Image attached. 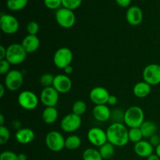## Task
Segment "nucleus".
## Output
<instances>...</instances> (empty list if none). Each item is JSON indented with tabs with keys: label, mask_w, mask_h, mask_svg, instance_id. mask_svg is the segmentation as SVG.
<instances>
[{
	"label": "nucleus",
	"mask_w": 160,
	"mask_h": 160,
	"mask_svg": "<svg viewBox=\"0 0 160 160\" xmlns=\"http://www.w3.org/2000/svg\"><path fill=\"white\" fill-rule=\"evenodd\" d=\"M107 140L114 146H125L129 142L128 130L123 123H112L106 130Z\"/></svg>",
	"instance_id": "obj_1"
},
{
	"label": "nucleus",
	"mask_w": 160,
	"mask_h": 160,
	"mask_svg": "<svg viewBox=\"0 0 160 160\" xmlns=\"http://www.w3.org/2000/svg\"><path fill=\"white\" fill-rule=\"evenodd\" d=\"M145 122V113L139 106H133L125 111L124 123L130 128H140Z\"/></svg>",
	"instance_id": "obj_2"
},
{
	"label": "nucleus",
	"mask_w": 160,
	"mask_h": 160,
	"mask_svg": "<svg viewBox=\"0 0 160 160\" xmlns=\"http://www.w3.org/2000/svg\"><path fill=\"white\" fill-rule=\"evenodd\" d=\"M27 54L21 44L12 43L6 48V59L11 65H19L26 59Z\"/></svg>",
	"instance_id": "obj_3"
},
{
	"label": "nucleus",
	"mask_w": 160,
	"mask_h": 160,
	"mask_svg": "<svg viewBox=\"0 0 160 160\" xmlns=\"http://www.w3.org/2000/svg\"><path fill=\"white\" fill-rule=\"evenodd\" d=\"M56 20L58 24L62 28H71L76 23V16L73 10L61 7L57 9L55 14Z\"/></svg>",
	"instance_id": "obj_4"
},
{
	"label": "nucleus",
	"mask_w": 160,
	"mask_h": 160,
	"mask_svg": "<svg viewBox=\"0 0 160 160\" xmlns=\"http://www.w3.org/2000/svg\"><path fill=\"white\" fill-rule=\"evenodd\" d=\"M66 139L61 133L56 131H49L45 136V145L52 152H58L65 148Z\"/></svg>",
	"instance_id": "obj_5"
},
{
	"label": "nucleus",
	"mask_w": 160,
	"mask_h": 160,
	"mask_svg": "<svg viewBox=\"0 0 160 160\" xmlns=\"http://www.w3.org/2000/svg\"><path fill=\"white\" fill-rule=\"evenodd\" d=\"M73 60V52L67 47L58 48L53 56V63L57 68L65 69L71 65Z\"/></svg>",
	"instance_id": "obj_6"
},
{
	"label": "nucleus",
	"mask_w": 160,
	"mask_h": 160,
	"mask_svg": "<svg viewBox=\"0 0 160 160\" xmlns=\"http://www.w3.org/2000/svg\"><path fill=\"white\" fill-rule=\"evenodd\" d=\"M39 99L37 95L31 91L26 90L20 92L17 98L19 105L26 110H34L38 107Z\"/></svg>",
	"instance_id": "obj_7"
},
{
	"label": "nucleus",
	"mask_w": 160,
	"mask_h": 160,
	"mask_svg": "<svg viewBox=\"0 0 160 160\" xmlns=\"http://www.w3.org/2000/svg\"><path fill=\"white\" fill-rule=\"evenodd\" d=\"M23 82V73L17 70H12L6 74L4 85L8 90L16 92L21 88Z\"/></svg>",
	"instance_id": "obj_8"
},
{
	"label": "nucleus",
	"mask_w": 160,
	"mask_h": 160,
	"mask_svg": "<svg viewBox=\"0 0 160 160\" xmlns=\"http://www.w3.org/2000/svg\"><path fill=\"white\" fill-rule=\"evenodd\" d=\"M20 23L14 16L2 14L0 17V28L4 34H13L18 31Z\"/></svg>",
	"instance_id": "obj_9"
},
{
	"label": "nucleus",
	"mask_w": 160,
	"mask_h": 160,
	"mask_svg": "<svg viewBox=\"0 0 160 160\" xmlns=\"http://www.w3.org/2000/svg\"><path fill=\"white\" fill-rule=\"evenodd\" d=\"M81 123H82V120L81 117L71 112L66 115L62 119L60 128L64 132L73 133L81 128Z\"/></svg>",
	"instance_id": "obj_10"
},
{
	"label": "nucleus",
	"mask_w": 160,
	"mask_h": 160,
	"mask_svg": "<svg viewBox=\"0 0 160 160\" xmlns=\"http://www.w3.org/2000/svg\"><path fill=\"white\" fill-rule=\"evenodd\" d=\"M144 81L150 85H157L160 84V65L152 63L144 68L142 73Z\"/></svg>",
	"instance_id": "obj_11"
},
{
	"label": "nucleus",
	"mask_w": 160,
	"mask_h": 160,
	"mask_svg": "<svg viewBox=\"0 0 160 160\" xmlns=\"http://www.w3.org/2000/svg\"><path fill=\"white\" fill-rule=\"evenodd\" d=\"M59 94L53 87L44 88L40 94V101L45 107H56L59 102Z\"/></svg>",
	"instance_id": "obj_12"
},
{
	"label": "nucleus",
	"mask_w": 160,
	"mask_h": 160,
	"mask_svg": "<svg viewBox=\"0 0 160 160\" xmlns=\"http://www.w3.org/2000/svg\"><path fill=\"white\" fill-rule=\"evenodd\" d=\"M87 138L92 145L98 148L108 142L106 131L97 127H94L89 129L88 131Z\"/></svg>",
	"instance_id": "obj_13"
},
{
	"label": "nucleus",
	"mask_w": 160,
	"mask_h": 160,
	"mask_svg": "<svg viewBox=\"0 0 160 160\" xmlns=\"http://www.w3.org/2000/svg\"><path fill=\"white\" fill-rule=\"evenodd\" d=\"M110 95L109 92L104 87L97 86L91 90L89 97L90 99L94 104L96 105H106L108 102V99Z\"/></svg>",
	"instance_id": "obj_14"
},
{
	"label": "nucleus",
	"mask_w": 160,
	"mask_h": 160,
	"mask_svg": "<svg viewBox=\"0 0 160 160\" xmlns=\"http://www.w3.org/2000/svg\"><path fill=\"white\" fill-rule=\"evenodd\" d=\"M72 81L67 74H58L55 76L52 87L59 93H68L72 88Z\"/></svg>",
	"instance_id": "obj_15"
},
{
	"label": "nucleus",
	"mask_w": 160,
	"mask_h": 160,
	"mask_svg": "<svg viewBox=\"0 0 160 160\" xmlns=\"http://www.w3.org/2000/svg\"><path fill=\"white\" fill-rule=\"evenodd\" d=\"M126 19L128 23L131 26H138L143 20V12L142 9L137 6H130L126 12Z\"/></svg>",
	"instance_id": "obj_16"
},
{
	"label": "nucleus",
	"mask_w": 160,
	"mask_h": 160,
	"mask_svg": "<svg viewBox=\"0 0 160 160\" xmlns=\"http://www.w3.org/2000/svg\"><path fill=\"white\" fill-rule=\"evenodd\" d=\"M134 151L137 156L142 158H148L153 154L154 147L150 144L148 141L142 140L138 143L134 144Z\"/></svg>",
	"instance_id": "obj_17"
},
{
	"label": "nucleus",
	"mask_w": 160,
	"mask_h": 160,
	"mask_svg": "<svg viewBox=\"0 0 160 160\" xmlns=\"http://www.w3.org/2000/svg\"><path fill=\"white\" fill-rule=\"evenodd\" d=\"M35 138L34 131L31 128H20L15 134L16 141L21 145H28L32 142Z\"/></svg>",
	"instance_id": "obj_18"
},
{
	"label": "nucleus",
	"mask_w": 160,
	"mask_h": 160,
	"mask_svg": "<svg viewBox=\"0 0 160 160\" xmlns=\"http://www.w3.org/2000/svg\"><path fill=\"white\" fill-rule=\"evenodd\" d=\"M21 45L27 53H33L39 48L40 39L37 35L28 34L22 40Z\"/></svg>",
	"instance_id": "obj_19"
},
{
	"label": "nucleus",
	"mask_w": 160,
	"mask_h": 160,
	"mask_svg": "<svg viewBox=\"0 0 160 160\" xmlns=\"http://www.w3.org/2000/svg\"><path fill=\"white\" fill-rule=\"evenodd\" d=\"M92 114L98 122H106L110 120L111 110L106 105H96L93 108Z\"/></svg>",
	"instance_id": "obj_20"
},
{
	"label": "nucleus",
	"mask_w": 160,
	"mask_h": 160,
	"mask_svg": "<svg viewBox=\"0 0 160 160\" xmlns=\"http://www.w3.org/2000/svg\"><path fill=\"white\" fill-rule=\"evenodd\" d=\"M152 90V86L145 81L138 82L133 88V93L137 98H144L148 96Z\"/></svg>",
	"instance_id": "obj_21"
},
{
	"label": "nucleus",
	"mask_w": 160,
	"mask_h": 160,
	"mask_svg": "<svg viewBox=\"0 0 160 160\" xmlns=\"http://www.w3.org/2000/svg\"><path fill=\"white\" fill-rule=\"evenodd\" d=\"M58 110L56 107H45L42 111V118L46 124H52L58 118Z\"/></svg>",
	"instance_id": "obj_22"
},
{
	"label": "nucleus",
	"mask_w": 160,
	"mask_h": 160,
	"mask_svg": "<svg viewBox=\"0 0 160 160\" xmlns=\"http://www.w3.org/2000/svg\"><path fill=\"white\" fill-rule=\"evenodd\" d=\"M141 131L142 133L144 138H149L152 136L156 134L158 131L157 125L152 121L147 120L145 121L140 127Z\"/></svg>",
	"instance_id": "obj_23"
},
{
	"label": "nucleus",
	"mask_w": 160,
	"mask_h": 160,
	"mask_svg": "<svg viewBox=\"0 0 160 160\" xmlns=\"http://www.w3.org/2000/svg\"><path fill=\"white\" fill-rule=\"evenodd\" d=\"M98 151H99L103 159H109L112 158L115 153V146L109 143V142H107L104 145H102L101 147H99Z\"/></svg>",
	"instance_id": "obj_24"
},
{
	"label": "nucleus",
	"mask_w": 160,
	"mask_h": 160,
	"mask_svg": "<svg viewBox=\"0 0 160 160\" xmlns=\"http://www.w3.org/2000/svg\"><path fill=\"white\" fill-rule=\"evenodd\" d=\"M28 3V0H6V6L13 12H17L24 9Z\"/></svg>",
	"instance_id": "obj_25"
},
{
	"label": "nucleus",
	"mask_w": 160,
	"mask_h": 160,
	"mask_svg": "<svg viewBox=\"0 0 160 160\" xmlns=\"http://www.w3.org/2000/svg\"><path fill=\"white\" fill-rule=\"evenodd\" d=\"M81 139L78 135L69 136L66 138L65 141V148L69 150H76L81 146Z\"/></svg>",
	"instance_id": "obj_26"
},
{
	"label": "nucleus",
	"mask_w": 160,
	"mask_h": 160,
	"mask_svg": "<svg viewBox=\"0 0 160 160\" xmlns=\"http://www.w3.org/2000/svg\"><path fill=\"white\" fill-rule=\"evenodd\" d=\"M83 160H103L99 151L93 148L85 149L82 155Z\"/></svg>",
	"instance_id": "obj_27"
},
{
	"label": "nucleus",
	"mask_w": 160,
	"mask_h": 160,
	"mask_svg": "<svg viewBox=\"0 0 160 160\" xmlns=\"http://www.w3.org/2000/svg\"><path fill=\"white\" fill-rule=\"evenodd\" d=\"M125 111L120 108H117L111 110L110 120L112 123H124Z\"/></svg>",
	"instance_id": "obj_28"
},
{
	"label": "nucleus",
	"mask_w": 160,
	"mask_h": 160,
	"mask_svg": "<svg viewBox=\"0 0 160 160\" xmlns=\"http://www.w3.org/2000/svg\"><path fill=\"white\" fill-rule=\"evenodd\" d=\"M87 111V104L82 100H77L72 106V112L78 116H82Z\"/></svg>",
	"instance_id": "obj_29"
},
{
	"label": "nucleus",
	"mask_w": 160,
	"mask_h": 160,
	"mask_svg": "<svg viewBox=\"0 0 160 160\" xmlns=\"http://www.w3.org/2000/svg\"><path fill=\"white\" fill-rule=\"evenodd\" d=\"M128 138H129V142H133L134 144L142 141L143 138V135H142L140 128H130L128 130Z\"/></svg>",
	"instance_id": "obj_30"
},
{
	"label": "nucleus",
	"mask_w": 160,
	"mask_h": 160,
	"mask_svg": "<svg viewBox=\"0 0 160 160\" xmlns=\"http://www.w3.org/2000/svg\"><path fill=\"white\" fill-rule=\"evenodd\" d=\"M54 78H55V76H53L52 73H43V74L40 77L39 82H40L41 85H42L43 88L52 87Z\"/></svg>",
	"instance_id": "obj_31"
},
{
	"label": "nucleus",
	"mask_w": 160,
	"mask_h": 160,
	"mask_svg": "<svg viewBox=\"0 0 160 160\" xmlns=\"http://www.w3.org/2000/svg\"><path fill=\"white\" fill-rule=\"evenodd\" d=\"M83 0H62V6L70 10H74L79 8Z\"/></svg>",
	"instance_id": "obj_32"
},
{
	"label": "nucleus",
	"mask_w": 160,
	"mask_h": 160,
	"mask_svg": "<svg viewBox=\"0 0 160 160\" xmlns=\"http://www.w3.org/2000/svg\"><path fill=\"white\" fill-rule=\"evenodd\" d=\"M10 138V131L6 127L0 126V145L7 143Z\"/></svg>",
	"instance_id": "obj_33"
},
{
	"label": "nucleus",
	"mask_w": 160,
	"mask_h": 160,
	"mask_svg": "<svg viewBox=\"0 0 160 160\" xmlns=\"http://www.w3.org/2000/svg\"><path fill=\"white\" fill-rule=\"evenodd\" d=\"M45 7L49 9H59L62 6V0H43Z\"/></svg>",
	"instance_id": "obj_34"
},
{
	"label": "nucleus",
	"mask_w": 160,
	"mask_h": 160,
	"mask_svg": "<svg viewBox=\"0 0 160 160\" xmlns=\"http://www.w3.org/2000/svg\"><path fill=\"white\" fill-rule=\"evenodd\" d=\"M27 31L28 34H32V35H37L39 31V24L36 21H30L27 25Z\"/></svg>",
	"instance_id": "obj_35"
},
{
	"label": "nucleus",
	"mask_w": 160,
	"mask_h": 160,
	"mask_svg": "<svg viewBox=\"0 0 160 160\" xmlns=\"http://www.w3.org/2000/svg\"><path fill=\"white\" fill-rule=\"evenodd\" d=\"M0 160H18V155L12 151H4L0 155Z\"/></svg>",
	"instance_id": "obj_36"
},
{
	"label": "nucleus",
	"mask_w": 160,
	"mask_h": 160,
	"mask_svg": "<svg viewBox=\"0 0 160 160\" xmlns=\"http://www.w3.org/2000/svg\"><path fill=\"white\" fill-rule=\"evenodd\" d=\"M11 64L6 59L0 60V74H7L10 71Z\"/></svg>",
	"instance_id": "obj_37"
},
{
	"label": "nucleus",
	"mask_w": 160,
	"mask_h": 160,
	"mask_svg": "<svg viewBox=\"0 0 160 160\" xmlns=\"http://www.w3.org/2000/svg\"><path fill=\"white\" fill-rule=\"evenodd\" d=\"M148 142H150V144H151L153 147H156V148L158 145H160L159 134H154V135H152L151 138H148Z\"/></svg>",
	"instance_id": "obj_38"
},
{
	"label": "nucleus",
	"mask_w": 160,
	"mask_h": 160,
	"mask_svg": "<svg viewBox=\"0 0 160 160\" xmlns=\"http://www.w3.org/2000/svg\"><path fill=\"white\" fill-rule=\"evenodd\" d=\"M117 4L122 8L129 7L132 0H115Z\"/></svg>",
	"instance_id": "obj_39"
},
{
	"label": "nucleus",
	"mask_w": 160,
	"mask_h": 160,
	"mask_svg": "<svg viewBox=\"0 0 160 160\" xmlns=\"http://www.w3.org/2000/svg\"><path fill=\"white\" fill-rule=\"evenodd\" d=\"M118 102V98L116 95H110L109 97V99H108L107 104L109 106H116Z\"/></svg>",
	"instance_id": "obj_40"
},
{
	"label": "nucleus",
	"mask_w": 160,
	"mask_h": 160,
	"mask_svg": "<svg viewBox=\"0 0 160 160\" xmlns=\"http://www.w3.org/2000/svg\"><path fill=\"white\" fill-rule=\"evenodd\" d=\"M6 48H5L3 45L0 46V60L6 59Z\"/></svg>",
	"instance_id": "obj_41"
},
{
	"label": "nucleus",
	"mask_w": 160,
	"mask_h": 160,
	"mask_svg": "<svg viewBox=\"0 0 160 160\" xmlns=\"http://www.w3.org/2000/svg\"><path fill=\"white\" fill-rule=\"evenodd\" d=\"M12 127L14 128V129H16L17 131H18L19 129H20V127H21V123H20L19 120H12Z\"/></svg>",
	"instance_id": "obj_42"
},
{
	"label": "nucleus",
	"mask_w": 160,
	"mask_h": 160,
	"mask_svg": "<svg viewBox=\"0 0 160 160\" xmlns=\"http://www.w3.org/2000/svg\"><path fill=\"white\" fill-rule=\"evenodd\" d=\"M63 70H64V73H65L67 75L71 74L73 71V68L71 65L68 66V67H67L65 69H63Z\"/></svg>",
	"instance_id": "obj_43"
},
{
	"label": "nucleus",
	"mask_w": 160,
	"mask_h": 160,
	"mask_svg": "<svg viewBox=\"0 0 160 160\" xmlns=\"http://www.w3.org/2000/svg\"><path fill=\"white\" fill-rule=\"evenodd\" d=\"M6 88L4 84H0V98H2L5 95V92H6Z\"/></svg>",
	"instance_id": "obj_44"
},
{
	"label": "nucleus",
	"mask_w": 160,
	"mask_h": 160,
	"mask_svg": "<svg viewBox=\"0 0 160 160\" xmlns=\"http://www.w3.org/2000/svg\"><path fill=\"white\" fill-rule=\"evenodd\" d=\"M147 160H160V158L156 154H152L151 156L147 158Z\"/></svg>",
	"instance_id": "obj_45"
},
{
	"label": "nucleus",
	"mask_w": 160,
	"mask_h": 160,
	"mask_svg": "<svg viewBox=\"0 0 160 160\" xmlns=\"http://www.w3.org/2000/svg\"><path fill=\"white\" fill-rule=\"evenodd\" d=\"M18 160H28V156L24 153H20L18 154Z\"/></svg>",
	"instance_id": "obj_46"
},
{
	"label": "nucleus",
	"mask_w": 160,
	"mask_h": 160,
	"mask_svg": "<svg viewBox=\"0 0 160 160\" xmlns=\"http://www.w3.org/2000/svg\"><path fill=\"white\" fill-rule=\"evenodd\" d=\"M5 117L3 114H0V126H4Z\"/></svg>",
	"instance_id": "obj_47"
},
{
	"label": "nucleus",
	"mask_w": 160,
	"mask_h": 160,
	"mask_svg": "<svg viewBox=\"0 0 160 160\" xmlns=\"http://www.w3.org/2000/svg\"><path fill=\"white\" fill-rule=\"evenodd\" d=\"M156 154L160 158V145H158L156 148Z\"/></svg>",
	"instance_id": "obj_48"
},
{
	"label": "nucleus",
	"mask_w": 160,
	"mask_h": 160,
	"mask_svg": "<svg viewBox=\"0 0 160 160\" xmlns=\"http://www.w3.org/2000/svg\"><path fill=\"white\" fill-rule=\"evenodd\" d=\"M159 136H160V131H159Z\"/></svg>",
	"instance_id": "obj_49"
}]
</instances>
